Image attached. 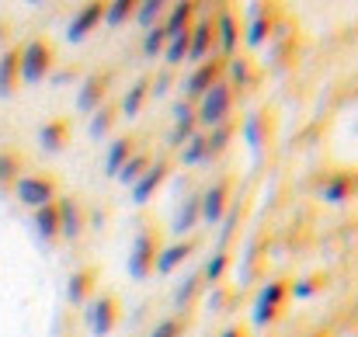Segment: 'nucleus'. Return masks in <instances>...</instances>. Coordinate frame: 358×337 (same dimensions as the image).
Returning <instances> with one entry per match:
<instances>
[{"instance_id": "43", "label": "nucleus", "mask_w": 358, "mask_h": 337, "mask_svg": "<svg viewBox=\"0 0 358 337\" xmlns=\"http://www.w3.org/2000/svg\"><path fill=\"white\" fill-rule=\"evenodd\" d=\"M150 87H153V98H164V94H167V87H171V70H164V73H160V77H157Z\"/></svg>"}, {"instance_id": "39", "label": "nucleus", "mask_w": 358, "mask_h": 337, "mask_svg": "<svg viewBox=\"0 0 358 337\" xmlns=\"http://www.w3.org/2000/svg\"><path fill=\"white\" fill-rule=\"evenodd\" d=\"M195 132H199L195 122H181V125H174V132H171V146H185Z\"/></svg>"}, {"instance_id": "44", "label": "nucleus", "mask_w": 358, "mask_h": 337, "mask_svg": "<svg viewBox=\"0 0 358 337\" xmlns=\"http://www.w3.org/2000/svg\"><path fill=\"white\" fill-rule=\"evenodd\" d=\"M220 337H243V331H240V327H227Z\"/></svg>"}, {"instance_id": "35", "label": "nucleus", "mask_w": 358, "mask_h": 337, "mask_svg": "<svg viewBox=\"0 0 358 337\" xmlns=\"http://www.w3.org/2000/svg\"><path fill=\"white\" fill-rule=\"evenodd\" d=\"M223 70H227V77H230L234 84H240V87H250V80H254V73H250V63H247L243 56H234V59H230Z\"/></svg>"}, {"instance_id": "21", "label": "nucleus", "mask_w": 358, "mask_h": 337, "mask_svg": "<svg viewBox=\"0 0 358 337\" xmlns=\"http://www.w3.org/2000/svg\"><path fill=\"white\" fill-rule=\"evenodd\" d=\"M17 49H3L0 52V98H10L17 91Z\"/></svg>"}, {"instance_id": "16", "label": "nucleus", "mask_w": 358, "mask_h": 337, "mask_svg": "<svg viewBox=\"0 0 358 337\" xmlns=\"http://www.w3.org/2000/svg\"><path fill=\"white\" fill-rule=\"evenodd\" d=\"M268 35H271V14H268V7L250 3V17H247L243 42H247L250 49H257V45H264V42H268Z\"/></svg>"}, {"instance_id": "10", "label": "nucleus", "mask_w": 358, "mask_h": 337, "mask_svg": "<svg viewBox=\"0 0 358 337\" xmlns=\"http://www.w3.org/2000/svg\"><path fill=\"white\" fill-rule=\"evenodd\" d=\"M227 195H230L227 178H223V181H216V185H209V188L199 195V216H202L209 226L223 223V216H227Z\"/></svg>"}, {"instance_id": "22", "label": "nucleus", "mask_w": 358, "mask_h": 337, "mask_svg": "<svg viewBox=\"0 0 358 337\" xmlns=\"http://www.w3.org/2000/svg\"><path fill=\"white\" fill-rule=\"evenodd\" d=\"M132 146H136L132 136H119V139L108 146V153H105V174H108V178H115L122 171V164L132 157Z\"/></svg>"}, {"instance_id": "17", "label": "nucleus", "mask_w": 358, "mask_h": 337, "mask_svg": "<svg viewBox=\"0 0 358 337\" xmlns=\"http://www.w3.org/2000/svg\"><path fill=\"white\" fill-rule=\"evenodd\" d=\"M195 10H199V3H192V0H181V3L167 7V17L160 21L164 35H167V38H174V35L188 31V28H192V17H195Z\"/></svg>"}, {"instance_id": "4", "label": "nucleus", "mask_w": 358, "mask_h": 337, "mask_svg": "<svg viewBox=\"0 0 358 337\" xmlns=\"http://www.w3.org/2000/svg\"><path fill=\"white\" fill-rule=\"evenodd\" d=\"M14 199L31 213L42 209V206H52L56 202V181L45 178V174H21L14 181Z\"/></svg>"}, {"instance_id": "5", "label": "nucleus", "mask_w": 358, "mask_h": 337, "mask_svg": "<svg viewBox=\"0 0 358 337\" xmlns=\"http://www.w3.org/2000/svg\"><path fill=\"white\" fill-rule=\"evenodd\" d=\"M216 56V35H213V14H199V21L188 28V63H206Z\"/></svg>"}, {"instance_id": "7", "label": "nucleus", "mask_w": 358, "mask_h": 337, "mask_svg": "<svg viewBox=\"0 0 358 337\" xmlns=\"http://www.w3.org/2000/svg\"><path fill=\"white\" fill-rule=\"evenodd\" d=\"M84 320H87V331L94 337H108L115 331V324H119V303H115V296H98V299H91Z\"/></svg>"}, {"instance_id": "14", "label": "nucleus", "mask_w": 358, "mask_h": 337, "mask_svg": "<svg viewBox=\"0 0 358 337\" xmlns=\"http://www.w3.org/2000/svg\"><path fill=\"white\" fill-rule=\"evenodd\" d=\"M192 254H195V240H174V243H167L164 250H157L153 271H157V275H171V271H174L178 264H185Z\"/></svg>"}, {"instance_id": "38", "label": "nucleus", "mask_w": 358, "mask_h": 337, "mask_svg": "<svg viewBox=\"0 0 358 337\" xmlns=\"http://www.w3.org/2000/svg\"><path fill=\"white\" fill-rule=\"evenodd\" d=\"M164 45H167L164 28H160V24H157V28H150V31H146V38H143V52H146V56H157V52H164Z\"/></svg>"}, {"instance_id": "33", "label": "nucleus", "mask_w": 358, "mask_h": 337, "mask_svg": "<svg viewBox=\"0 0 358 337\" xmlns=\"http://www.w3.org/2000/svg\"><path fill=\"white\" fill-rule=\"evenodd\" d=\"M21 178V157L14 150H0V185H14Z\"/></svg>"}, {"instance_id": "34", "label": "nucleus", "mask_w": 358, "mask_h": 337, "mask_svg": "<svg viewBox=\"0 0 358 337\" xmlns=\"http://www.w3.org/2000/svg\"><path fill=\"white\" fill-rule=\"evenodd\" d=\"M136 14V0H115V3H105V24H125L129 17Z\"/></svg>"}, {"instance_id": "2", "label": "nucleus", "mask_w": 358, "mask_h": 337, "mask_svg": "<svg viewBox=\"0 0 358 337\" xmlns=\"http://www.w3.org/2000/svg\"><path fill=\"white\" fill-rule=\"evenodd\" d=\"M52 70V45L45 38H28L17 49V77L21 84H42Z\"/></svg>"}, {"instance_id": "6", "label": "nucleus", "mask_w": 358, "mask_h": 337, "mask_svg": "<svg viewBox=\"0 0 358 337\" xmlns=\"http://www.w3.org/2000/svg\"><path fill=\"white\" fill-rule=\"evenodd\" d=\"M289 296V285L285 282H268L261 292H257V299H254V310H250V324L254 327H268L275 317H278V306H282V299Z\"/></svg>"}, {"instance_id": "23", "label": "nucleus", "mask_w": 358, "mask_h": 337, "mask_svg": "<svg viewBox=\"0 0 358 337\" xmlns=\"http://www.w3.org/2000/svg\"><path fill=\"white\" fill-rule=\"evenodd\" d=\"M199 220H202V216H199V195H192V199H188V202L174 213V223H171L174 236H178V240H185V236L195 229V223H199Z\"/></svg>"}, {"instance_id": "18", "label": "nucleus", "mask_w": 358, "mask_h": 337, "mask_svg": "<svg viewBox=\"0 0 358 337\" xmlns=\"http://www.w3.org/2000/svg\"><path fill=\"white\" fill-rule=\"evenodd\" d=\"M355 192V178L352 174H331L324 185H320V199L327 206H345Z\"/></svg>"}, {"instance_id": "31", "label": "nucleus", "mask_w": 358, "mask_h": 337, "mask_svg": "<svg viewBox=\"0 0 358 337\" xmlns=\"http://www.w3.org/2000/svg\"><path fill=\"white\" fill-rule=\"evenodd\" d=\"M240 132H243L247 146H250L254 153H261V146H264V125H261V115H247V122L240 125Z\"/></svg>"}, {"instance_id": "41", "label": "nucleus", "mask_w": 358, "mask_h": 337, "mask_svg": "<svg viewBox=\"0 0 358 337\" xmlns=\"http://www.w3.org/2000/svg\"><path fill=\"white\" fill-rule=\"evenodd\" d=\"M181 122H195V105L192 101H174V125Z\"/></svg>"}, {"instance_id": "30", "label": "nucleus", "mask_w": 358, "mask_h": 337, "mask_svg": "<svg viewBox=\"0 0 358 337\" xmlns=\"http://www.w3.org/2000/svg\"><path fill=\"white\" fill-rule=\"evenodd\" d=\"M164 59H167L171 66H181V63L188 59V31L167 38V45H164Z\"/></svg>"}, {"instance_id": "11", "label": "nucleus", "mask_w": 358, "mask_h": 337, "mask_svg": "<svg viewBox=\"0 0 358 337\" xmlns=\"http://www.w3.org/2000/svg\"><path fill=\"white\" fill-rule=\"evenodd\" d=\"M167 174H171V164H167V160H157V164H150V167L139 174V181L129 188L132 202H136V206H146V202L157 195V188L167 181Z\"/></svg>"}, {"instance_id": "40", "label": "nucleus", "mask_w": 358, "mask_h": 337, "mask_svg": "<svg viewBox=\"0 0 358 337\" xmlns=\"http://www.w3.org/2000/svg\"><path fill=\"white\" fill-rule=\"evenodd\" d=\"M178 334H181V320H174V317L160 320V324L150 331V337H178Z\"/></svg>"}, {"instance_id": "32", "label": "nucleus", "mask_w": 358, "mask_h": 337, "mask_svg": "<svg viewBox=\"0 0 358 337\" xmlns=\"http://www.w3.org/2000/svg\"><path fill=\"white\" fill-rule=\"evenodd\" d=\"M230 139H234V129H230V125H216V129H209V132H206L209 160H213V157H220V153L230 146Z\"/></svg>"}, {"instance_id": "28", "label": "nucleus", "mask_w": 358, "mask_h": 337, "mask_svg": "<svg viewBox=\"0 0 358 337\" xmlns=\"http://www.w3.org/2000/svg\"><path fill=\"white\" fill-rule=\"evenodd\" d=\"M150 164H153V160H150L146 153H132V157H129V160L122 164V171L115 174V178H119V181L125 185V188H132V185L139 181V174H143V171H146Z\"/></svg>"}, {"instance_id": "24", "label": "nucleus", "mask_w": 358, "mask_h": 337, "mask_svg": "<svg viewBox=\"0 0 358 337\" xmlns=\"http://www.w3.org/2000/svg\"><path fill=\"white\" fill-rule=\"evenodd\" d=\"M91 289H94V271H91V268H80V271H73L70 282H66V299H70L73 306H80Z\"/></svg>"}, {"instance_id": "25", "label": "nucleus", "mask_w": 358, "mask_h": 337, "mask_svg": "<svg viewBox=\"0 0 358 337\" xmlns=\"http://www.w3.org/2000/svg\"><path fill=\"white\" fill-rule=\"evenodd\" d=\"M146 94H150V80H146V77H139V80H136V84L125 91L119 112L125 115V118H136V115H139V108H143V101H146Z\"/></svg>"}, {"instance_id": "26", "label": "nucleus", "mask_w": 358, "mask_h": 337, "mask_svg": "<svg viewBox=\"0 0 358 337\" xmlns=\"http://www.w3.org/2000/svg\"><path fill=\"white\" fill-rule=\"evenodd\" d=\"M178 160L185 164V167H195V164H206L209 160V146H206V132H195L185 146H181V153H178Z\"/></svg>"}, {"instance_id": "27", "label": "nucleus", "mask_w": 358, "mask_h": 337, "mask_svg": "<svg viewBox=\"0 0 358 337\" xmlns=\"http://www.w3.org/2000/svg\"><path fill=\"white\" fill-rule=\"evenodd\" d=\"M164 10H167V3H164V0H143V3H136V14H132V17H136V24H139V28H146V31H150V28H157V24H160V14H164Z\"/></svg>"}, {"instance_id": "8", "label": "nucleus", "mask_w": 358, "mask_h": 337, "mask_svg": "<svg viewBox=\"0 0 358 337\" xmlns=\"http://www.w3.org/2000/svg\"><path fill=\"white\" fill-rule=\"evenodd\" d=\"M220 77H223V63H220L216 56H213V59H206V63H199V66L188 73V80L181 84L185 101H192V105H195V101H199V98H202V94L220 80Z\"/></svg>"}, {"instance_id": "42", "label": "nucleus", "mask_w": 358, "mask_h": 337, "mask_svg": "<svg viewBox=\"0 0 358 337\" xmlns=\"http://www.w3.org/2000/svg\"><path fill=\"white\" fill-rule=\"evenodd\" d=\"M289 296H296V299H310V296H313V278H299V282H292V285H289Z\"/></svg>"}, {"instance_id": "13", "label": "nucleus", "mask_w": 358, "mask_h": 337, "mask_svg": "<svg viewBox=\"0 0 358 337\" xmlns=\"http://www.w3.org/2000/svg\"><path fill=\"white\" fill-rule=\"evenodd\" d=\"M101 21H105V3H87V7H80V10L73 14L70 28H66V42L80 45V42H84Z\"/></svg>"}, {"instance_id": "20", "label": "nucleus", "mask_w": 358, "mask_h": 337, "mask_svg": "<svg viewBox=\"0 0 358 337\" xmlns=\"http://www.w3.org/2000/svg\"><path fill=\"white\" fill-rule=\"evenodd\" d=\"M31 226H35V236H38V240H45V243L59 240V213H56V202L35 209V213H31Z\"/></svg>"}, {"instance_id": "12", "label": "nucleus", "mask_w": 358, "mask_h": 337, "mask_svg": "<svg viewBox=\"0 0 358 337\" xmlns=\"http://www.w3.org/2000/svg\"><path fill=\"white\" fill-rule=\"evenodd\" d=\"M105 91H108V73H87L77 91V112L94 115L105 105Z\"/></svg>"}, {"instance_id": "9", "label": "nucleus", "mask_w": 358, "mask_h": 337, "mask_svg": "<svg viewBox=\"0 0 358 337\" xmlns=\"http://www.w3.org/2000/svg\"><path fill=\"white\" fill-rule=\"evenodd\" d=\"M213 35H216V52L227 56V59H234L240 49V28L230 7H220V14L213 17Z\"/></svg>"}, {"instance_id": "1", "label": "nucleus", "mask_w": 358, "mask_h": 337, "mask_svg": "<svg viewBox=\"0 0 358 337\" xmlns=\"http://www.w3.org/2000/svg\"><path fill=\"white\" fill-rule=\"evenodd\" d=\"M234 108V87L220 77L199 101H195V125L199 132H209L216 125H227V115Z\"/></svg>"}, {"instance_id": "3", "label": "nucleus", "mask_w": 358, "mask_h": 337, "mask_svg": "<svg viewBox=\"0 0 358 337\" xmlns=\"http://www.w3.org/2000/svg\"><path fill=\"white\" fill-rule=\"evenodd\" d=\"M157 250H160V247H157V233H153L150 226L132 236V243H129V261H125V271H129L132 282H143V278L153 271Z\"/></svg>"}, {"instance_id": "15", "label": "nucleus", "mask_w": 358, "mask_h": 337, "mask_svg": "<svg viewBox=\"0 0 358 337\" xmlns=\"http://www.w3.org/2000/svg\"><path fill=\"white\" fill-rule=\"evenodd\" d=\"M56 213H59V236L66 240H77L84 233V209L77 199H56Z\"/></svg>"}, {"instance_id": "29", "label": "nucleus", "mask_w": 358, "mask_h": 337, "mask_svg": "<svg viewBox=\"0 0 358 337\" xmlns=\"http://www.w3.org/2000/svg\"><path fill=\"white\" fill-rule=\"evenodd\" d=\"M115 115H119V108H115V105H108V101H105L98 112L91 115V129H87V132H91V139H101V136H108V132H112V122H115Z\"/></svg>"}, {"instance_id": "45", "label": "nucleus", "mask_w": 358, "mask_h": 337, "mask_svg": "<svg viewBox=\"0 0 358 337\" xmlns=\"http://www.w3.org/2000/svg\"><path fill=\"white\" fill-rule=\"evenodd\" d=\"M91 226H105V213H94V216H91Z\"/></svg>"}, {"instance_id": "19", "label": "nucleus", "mask_w": 358, "mask_h": 337, "mask_svg": "<svg viewBox=\"0 0 358 337\" xmlns=\"http://www.w3.org/2000/svg\"><path fill=\"white\" fill-rule=\"evenodd\" d=\"M66 139H70V132H66V122H63V118H52V122H45V125L38 129V146H42L49 157L63 153V150H66Z\"/></svg>"}, {"instance_id": "37", "label": "nucleus", "mask_w": 358, "mask_h": 337, "mask_svg": "<svg viewBox=\"0 0 358 337\" xmlns=\"http://www.w3.org/2000/svg\"><path fill=\"white\" fill-rule=\"evenodd\" d=\"M199 285H202V278H199V275H188V278L178 285V292H174V303H178V306H192V299L199 296Z\"/></svg>"}, {"instance_id": "36", "label": "nucleus", "mask_w": 358, "mask_h": 337, "mask_svg": "<svg viewBox=\"0 0 358 337\" xmlns=\"http://www.w3.org/2000/svg\"><path fill=\"white\" fill-rule=\"evenodd\" d=\"M227 261H230V257H227V250H216V254L206 261V268H202V275H199V278H206V282H220V278H223V271H227Z\"/></svg>"}]
</instances>
